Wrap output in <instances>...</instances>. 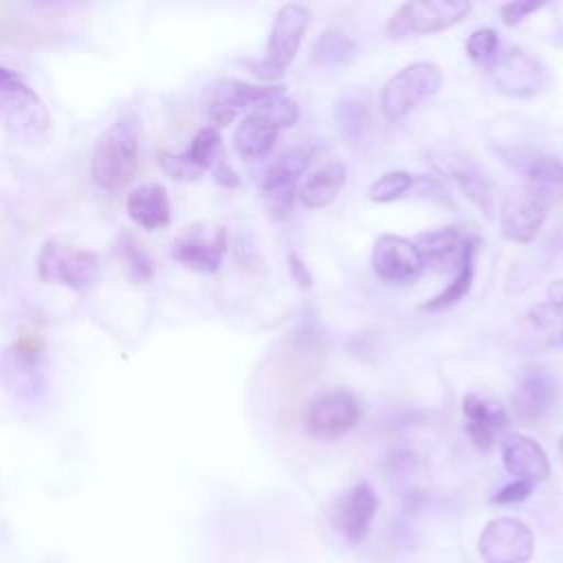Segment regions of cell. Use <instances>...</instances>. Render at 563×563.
Returning a JSON list of instances; mask_svg holds the SVG:
<instances>
[{
	"label": "cell",
	"instance_id": "19",
	"mask_svg": "<svg viewBox=\"0 0 563 563\" xmlns=\"http://www.w3.org/2000/svg\"><path fill=\"white\" fill-rule=\"evenodd\" d=\"M227 251V231L218 227L213 231H205L202 227H191L174 242V257L189 268L213 273L222 255Z\"/></svg>",
	"mask_w": 563,
	"mask_h": 563
},
{
	"label": "cell",
	"instance_id": "5",
	"mask_svg": "<svg viewBox=\"0 0 563 563\" xmlns=\"http://www.w3.org/2000/svg\"><path fill=\"white\" fill-rule=\"evenodd\" d=\"M554 196L556 191L541 189L526 183L510 187L504 196L501 211H499L501 235L519 244L532 242L545 222V216L550 205L554 202Z\"/></svg>",
	"mask_w": 563,
	"mask_h": 563
},
{
	"label": "cell",
	"instance_id": "26",
	"mask_svg": "<svg viewBox=\"0 0 563 563\" xmlns=\"http://www.w3.org/2000/svg\"><path fill=\"white\" fill-rule=\"evenodd\" d=\"M475 253H477V240H473L466 249V255L460 264V268L455 271L453 279L449 282V286L438 292L435 297H431L429 301H424L420 306V310L427 312H438V310H446L451 306H455L460 299H464L473 286V275H475Z\"/></svg>",
	"mask_w": 563,
	"mask_h": 563
},
{
	"label": "cell",
	"instance_id": "18",
	"mask_svg": "<svg viewBox=\"0 0 563 563\" xmlns=\"http://www.w3.org/2000/svg\"><path fill=\"white\" fill-rule=\"evenodd\" d=\"M499 156L519 176H523L526 185H534L556 194L563 189V161H559L554 154L530 145H510L501 147Z\"/></svg>",
	"mask_w": 563,
	"mask_h": 563
},
{
	"label": "cell",
	"instance_id": "24",
	"mask_svg": "<svg viewBox=\"0 0 563 563\" xmlns=\"http://www.w3.org/2000/svg\"><path fill=\"white\" fill-rule=\"evenodd\" d=\"M128 216L143 229L154 231L169 222V198L167 189L158 183L139 185L128 194Z\"/></svg>",
	"mask_w": 563,
	"mask_h": 563
},
{
	"label": "cell",
	"instance_id": "36",
	"mask_svg": "<svg viewBox=\"0 0 563 563\" xmlns=\"http://www.w3.org/2000/svg\"><path fill=\"white\" fill-rule=\"evenodd\" d=\"M548 299L556 301V303H563V279H554L548 286Z\"/></svg>",
	"mask_w": 563,
	"mask_h": 563
},
{
	"label": "cell",
	"instance_id": "29",
	"mask_svg": "<svg viewBox=\"0 0 563 563\" xmlns=\"http://www.w3.org/2000/svg\"><path fill=\"white\" fill-rule=\"evenodd\" d=\"M413 187V176L407 172H387L378 180L372 183L369 187V200L372 202H391L400 198L405 191Z\"/></svg>",
	"mask_w": 563,
	"mask_h": 563
},
{
	"label": "cell",
	"instance_id": "17",
	"mask_svg": "<svg viewBox=\"0 0 563 563\" xmlns=\"http://www.w3.org/2000/svg\"><path fill=\"white\" fill-rule=\"evenodd\" d=\"M284 95V86H255L238 79H229L216 86L211 101H209V114L218 125H227L235 119L240 110H253L275 97Z\"/></svg>",
	"mask_w": 563,
	"mask_h": 563
},
{
	"label": "cell",
	"instance_id": "22",
	"mask_svg": "<svg viewBox=\"0 0 563 563\" xmlns=\"http://www.w3.org/2000/svg\"><path fill=\"white\" fill-rule=\"evenodd\" d=\"M471 242L473 238H466L457 227H444L420 233L413 244L418 246L422 264H429L438 273H446L460 268Z\"/></svg>",
	"mask_w": 563,
	"mask_h": 563
},
{
	"label": "cell",
	"instance_id": "13",
	"mask_svg": "<svg viewBox=\"0 0 563 563\" xmlns=\"http://www.w3.org/2000/svg\"><path fill=\"white\" fill-rule=\"evenodd\" d=\"M429 165L431 169L442 176L444 180H451L488 220L495 213V200H493V189L486 178V174L464 154L460 152H446V150H435L429 152Z\"/></svg>",
	"mask_w": 563,
	"mask_h": 563
},
{
	"label": "cell",
	"instance_id": "27",
	"mask_svg": "<svg viewBox=\"0 0 563 563\" xmlns=\"http://www.w3.org/2000/svg\"><path fill=\"white\" fill-rule=\"evenodd\" d=\"M354 51H356V44L352 37H347L339 29H328L317 37L312 46V62L323 68L343 66L354 57Z\"/></svg>",
	"mask_w": 563,
	"mask_h": 563
},
{
	"label": "cell",
	"instance_id": "7",
	"mask_svg": "<svg viewBox=\"0 0 563 563\" xmlns=\"http://www.w3.org/2000/svg\"><path fill=\"white\" fill-rule=\"evenodd\" d=\"M486 68L493 84L501 92L512 97L539 95L550 81V73L541 64V59L519 46L501 44L497 55L486 64Z\"/></svg>",
	"mask_w": 563,
	"mask_h": 563
},
{
	"label": "cell",
	"instance_id": "4",
	"mask_svg": "<svg viewBox=\"0 0 563 563\" xmlns=\"http://www.w3.org/2000/svg\"><path fill=\"white\" fill-rule=\"evenodd\" d=\"M308 24H310L308 7L297 2L282 4L266 42V55L257 62H251L249 64L251 70L266 81L279 79L286 73V68L292 64Z\"/></svg>",
	"mask_w": 563,
	"mask_h": 563
},
{
	"label": "cell",
	"instance_id": "32",
	"mask_svg": "<svg viewBox=\"0 0 563 563\" xmlns=\"http://www.w3.org/2000/svg\"><path fill=\"white\" fill-rule=\"evenodd\" d=\"M532 488H534V484L523 482V479H515V482H510V484L501 486V488L493 495V499H490V501H493L495 506H510V504H519V501H523V499H528V497H530Z\"/></svg>",
	"mask_w": 563,
	"mask_h": 563
},
{
	"label": "cell",
	"instance_id": "6",
	"mask_svg": "<svg viewBox=\"0 0 563 563\" xmlns=\"http://www.w3.org/2000/svg\"><path fill=\"white\" fill-rule=\"evenodd\" d=\"M442 88V70L431 62H416L398 70L380 92V110L389 121L405 119L422 99Z\"/></svg>",
	"mask_w": 563,
	"mask_h": 563
},
{
	"label": "cell",
	"instance_id": "12",
	"mask_svg": "<svg viewBox=\"0 0 563 563\" xmlns=\"http://www.w3.org/2000/svg\"><path fill=\"white\" fill-rule=\"evenodd\" d=\"M361 418V405L347 389H325L312 396L306 409V429L310 435L332 440L347 433Z\"/></svg>",
	"mask_w": 563,
	"mask_h": 563
},
{
	"label": "cell",
	"instance_id": "20",
	"mask_svg": "<svg viewBox=\"0 0 563 563\" xmlns=\"http://www.w3.org/2000/svg\"><path fill=\"white\" fill-rule=\"evenodd\" d=\"M501 460L510 475L517 479L539 484L550 477V460L543 446L521 433H506L501 438Z\"/></svg>",
	"mask_w": 563,
	"mask_h": 563
},
{
	"label": "cell",
	"instance_id": "37",
	"mask_svg": "<svg viewBox=\"0 0 563 563\" xmlns=\"http://www.w3.org/2000/svg\"><path fill=\"white\" fill-rule=\"evenodd\" d=\"M559 446H561V451H563V435H561V442H559Z\"/></svg>",
	"mask_w": 563,
	"mask_h": 563
},
{
	"label": "cell",
	"instance_id": "2",
	"mask_svg": "<svg viewBox=\"0 0 563 563\" xmlns=\"http://www.w3.org/2000/svg\"><path fill=\"white\" fill-rule=\"evenodd\" d=\"M0 125L18 141L35 143L46 136L51 114L37 92L13 70L0 66Z\"/></svg>",
	"mask_w": 563,
	"mask_h": 563
},
{
	"label": "cell",
	"instance_id": "35",
	"mask_svg": "<svg viewBox=\"0 0 563 563\" xmlns=\"http://www.w3.org/2000/svg\"><path fill=\"white\" fill-rule=\"evenodd\" d=\"M216 178L218 183L227 185V187H235L238 185V174L227 165V161H222L218 167H216Z\"/></svg>",
	"mask_w": 563,
	"mask_h": 563
},
{
	"label": "cell",
	"instance_id": "34",
	"mask_svg": "<svg viewBox=\"0 0 563 563\" xmlns=\"http://www.w3.org/2000/svg\"><path fill=\"white\" fill-rule=\"evenodd\" d=\"M288 271L292 275V279L301 286V288H308L310 286V273H308V266L303 264V260L292 251L288 253Z\"/></svg>",
	"mask_w": 563,
	"mask_h": 563
},
{
	"label": "cell",
	"instance_id": "14",
	"mask_svg": "<svg viewBox=\"0 0 563 563\" xmlns=\"http://www.w3.org/2000/svg\"><path fill=\"white\" fill-rule=\"evenodd\" d=\"M224 161L222 154V139L220 132L213 125H207L196 132L189 147L183 154L172 152H158L161 167L178 180H196L207 169H216Z\"/></svg>",
	"mask_w": 563,
	"mask_h": 563
},
{
	"label": "cell",
	"instance_id": "21",
	"mask_svg": "<svg viewBox=\"0 0 563 563\" xmlns=\"http://www.w3.org/2000/svg\"><path fill=\"white\" fill-rule=\"evenodd\" d=\"M466 433L479 451H490L495 435L508 427L506 409L488 394H468L462 400Z\"/></svg>",
	"mask_w": 563,
	"mask_h": 563
},
{
	"label": "cell",
	"instance_id": "23",
	"mask_svg": "<svg viewBox=\"0 0 563 563\" xmlns=\"http://www.w3.org/2000/svg\"><path fill=\"white\" fill-rule=\"evenodd\" d=\"M556 394H559L556 378L548 369L526 367L517 380L512 400H515L517 413L523 420H539L552 409Z\"/></svg>",
	"mask_w": 563,
	"mask_h": 563
},
{
	"label": "cell",
	"instance_id": "3",
	"mask_svg": "<svg viewBox=\"0 0 563 563\" xmlns=\"http://www.w3.org/2000/svg\"><path fill=\"white\" fill-rule=\"evenodd\" d=\"M299 108L295 99L279 95L257 108H253L233 132V147L244 161H255L266 156L277 136L297 123Z\"/></svg>",
	"mask_w": 563,
	"mask_h": 563
},
{
	"label": "cell",
	"instance_id": "16",
	"mask_svg": "<svg viewBox=\"0 0 563 563\" xmlns=\"http://www.w3.org/2000/svg\"><path fill=\"white\" fill-rule=\"evenodd\" d=\"M372 268L385 282H411L422 273L424 264L411 240L385 233L372 249Z\"/></svg>",
	"mask_w": 563,
	"mask_h": 563
},
{
	"label": "cell",
	"instance_id": "11",
	"mask_svg": "<svg viewBox=\"0 0 563 563\" xmlns=\"http://www.w3.org/2000/svg\"><path fill=\"white\" fill-rule=\"evenodd\" d=\"M477 550L484 563H530L534 534L515 517H497L484 526Z\"/></svg>",
	"mask_w": 563,
	"mask_h": 563
},
{
	"label": "cell",
	"instance_id": "8",
	"mask_svg": "<svg viewBox=\"0 0 563 563\" xmlns=\"http://www.w3.org/2000/svg\"><path fill=\"white\" fill-rule=\"evenodd\" d=\"M37 275L44 282L84 290L99 279V260L92 251L48 240L37 253Z\"/></svg>",
	"mask_w": 563,
	"mask_h": 563
},
{
	"label": "cell",
	"instance_id": "30",
	"mask_svg": "<svg viewBox=\"0 0 563 563\" xmlns=\"http://www.w3.org/2000/svg\"><path fill=\"white\" fill-rule=\"evenodd\" d=\"M501 40L495 29H477L466 40V53L473 62L486 66L499 51Z\"/></svg>",
	"mask_w": 563,
	"mask_h": 563
},
{
	"label": "cell",
	"instance_id": "1",
	"mask_svg": "<svg viewBox=\"0 0 563 563\" xmlns=\"http://www.w3.org/2000/svg\"><path fill=\"white\" fill-rule=\"evenodd\" d=\"M141 154V125L134 114L114 121L97 141L90 172L110 191L121 189L136 172Z\"/></svg>",
	"mask_w": 563,
	"mask_h": 563
},
{
	"label": "cell",
	"instance_id": "28",
	"mask_svg": "<svg viewBox=\"0 0 563 563\" xmlns=\"http://www.w3.org/2000/svg\"><path fill=\"white\" fill-rule=\"evenodd\" d=\"M530 321L543 332L550 345L563 350V303L541 301L530 310Z\"/></svg>",
	"mask_w": 563,
	"mask_h": 563
},
{
	"label": "cell",
	"instance_id": "9",
	"mask_svg": "<svg viewBox=\"0 0 563 563\" xmlns=\"http://www.w3.org/2000/svg\"><path fill=\"white\" fill-rule=\"evenodd\" d=\"M471 11L466 0H420L407 2L387 22V31L394 37L435 33L462 22Z\"/></svg>",
	"mask_w": 563,
	"mask_h": 563
},
{
	"label": "cell",
	"instance_id": "31",
	"mask_svg": "<svg viewBox=\"0 0 563 563\" xmlns=\"http://www.w3.org/2000/svg\"><path fill=\"white\" fill-rule=\"evenodd\" d=\"M121 251H123V255H125V260H128L130 271H132L134 277L145 279V277H150V275L154 273V262H152V257L141 249V244H139L134 238L125 235Z\"/></svg>",
	"mask_w": 563,
	"mask_h": 563
},
{
	"label": "cell",
	"instance_id": "33",
	"mask_svg": "<svg viewBox=\"0 0 563 563\" xmlns=\"http://www.w3.org/2000/svg\"><path fill=\"white\" fill-rule=\"evenodd\" d=\"M541 4L539 2H508V4H504L501 7V20L508 24V26H512V24H517V22H521L528 13H532V11H537Z\"/></svg>",
	"mask_w": 563,
	"mask_h": 563
},
{
	"label": "cell",
	"instance_id": "25",
	"mask_svg": "<svg viewBox=\"0 0 563 563\" xmlns=\"http://www.w3.org/2000/svg\"><path fill=\"white\" fill-rule=\"evenodd\" d=\"M343 185H345L343 163L330 161V163L321 165L319 169H314L306 178V183L301 185L297 196L306 209H321V207H328L330 202H334V198L339 196Z\"/></svg>",
	"mask_w": 563,
	"mask_h": 563
},
{
	"label": "cell",
	"instance_id": "10",
	"mask_svg": "<svg viewBox=\"0 0 563 563\" xmlns=\"http://www.w3.org/2000/svg\"><path fill=\"white\" fill-rule=\"evenodd\" d=\"M310 152L303 147H290L282 152L264 172L262 178V200L266 205V211L284 220L292 211V202L297 196V185L308 167Z\"/></svg>",
	"mask_w": 563,
	"mask_h": 563
},
{
	"label": "cell",
	"instance_id": "15",
	"mask_svg": "<svg viewBox=\"0 0 563 563\" xmlns=\"http://www.w3.org/2000/svg\"><path fill=\"white\" fill-rule=\"evenodd\" d=\"M376 510H378V495L367 482H358L330 506L328 517H330V523L350 543H361L369 532Z\"/></svg>",
	"mask_w": 563,
	"mask_h": 563
}]
</instances>
